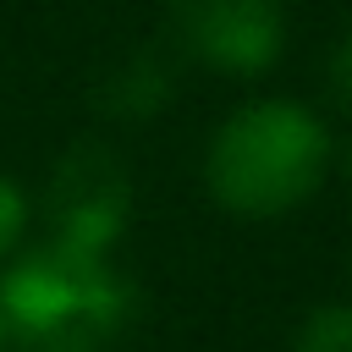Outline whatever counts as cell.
<instances>
[{"instance_id":"6","label":"cell","mask_w":352,"mask_h":352,"mask_svg":"<svg viewBox=\"0 0 352 352\" xmlns=\"http://www.w3.org/2000/svg\"><path fill=\"white\" fill-rule=\"evenodd\" d=\"M292 352H352V302H324L297 324Z\"/></svg>"},{"instance_id":"7","label":"cell","mask_w":352,"mask_h":352,"mask_svg":"<svg viewBox=\"0 0 352 352\" xmlns=\"http://www.w3.org/2000/svg\"><path fill=\"white\" fill-rule=\"evenodd\" d=\"M22 226H28V204H22V187L0 176V270H6V258L16 253V242H22Z\"/></svg>"},{"instance_id":"9","label":"cell","mask_w":352,"mask_h":352,"mask_svg":"<svg viewBox=\"0 0 352 352\" xmlns=\"http://www.w3.org/2000/svg\"><path fill=\"white\" fill-rule=\"evenodd\" d=\"M330 160L341 165V176H346V187H352V138H346V143H341V154H330Z\"/></svg>"},{"instance_id":"4","label":"cell","mask_w":352,"mask_h":352,"mask_svg":"<svg viewBox=\"0 0 352 352\" xmlns=\"http://www.w3.org/2000/svg\"><path fill=\"white\" fill-rule=\"evenodd\" d=\"M176 33L192 60L231 77H258L280 60L286 16L280 0H176Z\"/></svg>"},{"instance_id":"10","label":"cell","mask_w":352,"mask_h":352,"mask_svg":"<svg viewBox=\"0 0 352 352\" xmlns=\"http://www.w3.org/2000/svg\"><path fill=\"white\" fill-rule=\"evenodd\" d=\"M0 341H6V330H0Z\"/></svg>"},{"instance_id":"2","label":"cell","mask_w":352,"mask_h":352,"mask_svg":"<svg viewBox=\"0 0 352 352\" xmlns=\"http://www.w3.org/2000/svg\"><path fill=\"white\" fill-rule=\"evenodd\" d=\"M330 132L292 99L242 104L209 143L204 176L209 192L248 220H270L297 209L330 170Z\"/></svg>"},{"instance_id":"5","label":"cell","mask_w":352,"mask_h":352,"mask_svg":"<svg viewBox=\"0 0 352 352\" xmlns=\"http://www.w3.org/2000/svg\"><path fill=\"white\" fill-rule=\"evenodd\" d=\"M170 88H176L170 82V60L154 55V50H138L121 66H110V77L99 82V104L110 116H121V121H148V116L165 110Z\"/></svg>"},{"instance_id":"8","label":"cell","mask_w":352,"mask_h":352,"mask_svg":"<svg viewBox=\"0 0 352 352\" xmlns=\"http://www.w3.org/2000/svg\"><path fill=\"white\" fill-rule=\"evenodd\" d=\"M324 82H330V99H336L341 110H352V28L336 38L330 66H324Z\"/></svg>"},{"instance_id":"1","label":"cell","mask_w":352,"mask_h":352,"mask_svg":"<svg viewBox=\"0 0 352 352\" xmlns=\"http://www.w3.org/2000/svg\"><path fill=\"white\" fill-rule=\"evenodd\" d=\"M132 319V286L104 253L66 242L0 270V330L22 352H110Z\"/></svg>"},{"instance_id":"3","label":"cell","mask_w":352,"mask_h":352,"mask_svg":"<svg viewBox=\"0 0 352 352\" xmlns=\"http://www.w3.org/2000/svg\"><path fill=\"white\" fill-rule=\"evenodd\" d=\"M132 209V182L126 165L104 148V143H77L55 176H50V220H55V242L82 248V253H104L121 236V220Z\"/></svg>"}]
</instances>
